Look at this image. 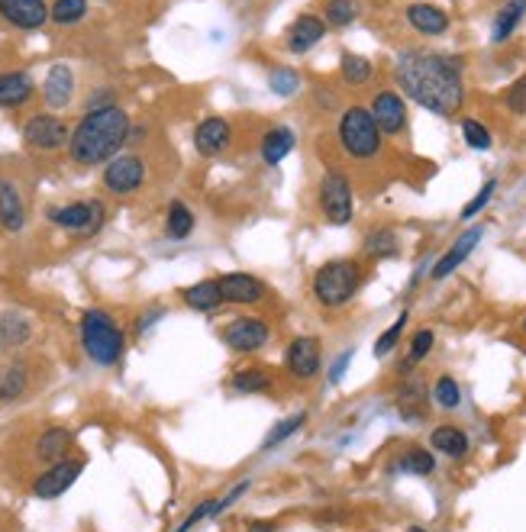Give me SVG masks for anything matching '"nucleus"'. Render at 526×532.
Masks as SVG:
<instances>
[{"instance_id":"nucleus-1","label":"nucleus","mask_w":526,"mask_h":532,"mask_svg":"<svg viewBox=\"0 0 526 532\" xmlns=\"http://www.w3.org/2000/svg\"><path fill=\"white\" fill-rule=\"evenodd\" d=\"M394 81L407 98L437 117H452L465 104L462 59L427 49H404L394 61Z\"/></svg>"},{"instance_id":"nucleus-2","label":"nucleus","mask_w":526,"mask_h":532,"mask_svg":"<svg viewBox=\"0 0 526 532\" xmlns=\"http://www.w3.org/2000/svg\"><path fill=\"white\" fill-rule=\"evenodd\" d=\"M129 143V113L123 107L110 104L100 110H88L75 129H71V143L68 155L81 168L104 165L117 152Z\"/></svg>"},{"instance_id":"nucleus-24","label":"nucleus","mask_w":526,"mask_h":532,"mask_svg":"<svg viewBox=\"0 0 526 532\" xmlns=\"http://www.w3.org/2000/svg\"><path fill=\"white\" fill-rule=\"evenodd\" d=\"M181 300H184L191 310H197V313H211V310L223 307V294H220L217 277H207V281H197V285L184 287V291H181Z\"/></svg>"},{"instance_id":"nucleus-35","label":"nucleus","mask_w":526,"mask_h":532,"mask_svg":"<svg viewBox=\"0 0 526 532\" xmlns=\"http://www.w3.org/2000/svg\"><path fill=\"white\" fill-rule=\"evenodd\" d=\"M88 16V0H55L49 7V20L59 26H75Z\"/></svg>"},{"instance_id":"nucleus-21","label":"nucleus","mask_w":526,"mask_h":532,"mask_svg":"<svg viewBox=\"0 0 526 532\" xmlns=\"http://www.w3.org/2000/svg\"><path fill=\"white\" fill-rule=\"evenodd\" d=\"M407 23L420 36H443L449 30V14L443 7H437V4H410L407 7Z\"/></svg>"},{"instance_id":"nucleus-12","label":"nucleus","mask_w":526,"mask_h":532,"mask_svg":"<svg viewBox=\"0 0 526 532\" xmlns=\"http://www.w3.org/2000/svg\"><path fill=\"white\" fill-rule=\"evenodd\" d=\"M285 368L291 371V378L297 381H314L324 368V345L316 336H297L291 339L285 352Z\"/></svg>"},{"instance_id":"nucleus-28","label":"nucleus","mask_w":526,"mask_h":532,"mask_svg":"<svg viewBox=\"0 0 526 532\" xmlns=\"http://www.w3.org/2000/svg\"><path fill=\"white\" fill-rule=\"evenodd\" d=\"M400 252V242H398V233L394 229H371V233H365V239H362V256L371 258V262H384V258H394Z\"/></svg>"},{"instance_id":"nucleus-49","label":"nucleus","mask_w":526,"mask_h":532,"mask_svg":"<svg viewBox=\"0 0 526 532\" xmlns=\"http://www.w3.org/2000/svg\"><path fill=\"white\" fill-rule=\"evenodd\" d=\"M520 330H523V336H526V316H523V320H520Z\"/></svg>"},{"instance_id":"nucleus-18","label":"nucleus","mask_w":526,"mask_h":532,"mask_svg":"<svg viewBox=\"0 0 526 532\" xmlns=\"http://www.w3.org/2000/svg\"><path fill=\"white\" fill-rule=\"evenodd\" d=\"M0 16L16 30H39L49 23L45 0H0Z\"/></svg>"},{"instance_id":"nucleus-25","label":"nucleus","mask_w":526,"mask_h":532,"mask_svg":"<svg viewBox=\"0 0 526 532\" xmlns=\"http://www.w3.org/2000/svg\"><path fill=\"white\" fill-rule=\"evenodd\" d=\"M523 16H526V0H507L504 7L497 10V16H494V26H491V42L504 45L507 39L517 33V26L523 23Z\"/></svg>"},{"instance_id":"nucleus-39","label":"nucleus","mask_w":526,"mask_h":532,"mask_svg":"<svg viewBox=\"0 0 526 532\" xmlns=\"http://www.w3.org/2000/svg\"><path fill=\"white\" fill-rule=\"evenodd\" d=\"M433 400H437V406H443V410H456V406L462 404V390L459 384H456V378L443 375L437 384H433Z\"/></svg>"},{"instance_id":"nucleus-33","label":"nucleus","mask_w":526,"mask_h":532,"mask_svg":"<svg viewBox=\"0 0 526 532\" xmlns=\"http://www.w3.org/2000/svg\"><path fill=\"white\" fill-rule=\"evenodd\" d=\"M324 20H326V26H333V30H343V26L359 20V0H326Z\"/></svg>"},{"instance_id":"nucleus-20","label":"nucleus","mask_w":526,"mask_h":532,"mask_svg":"<svg viewBox=\"0 0 526 532\" xmlns=\"http://www.w3.org/2000/svg\"><path fill=\"white\" fill-rule=\"evenodd\" d=\"M294 145H297V135H294V129L287 126H268L262 133V143H258V152H262V162L265 165H281L287 155L294 152Z\"/></svg>"},{"instance_id":"nucleus-38","label":"nucleus","mask_w":526,"mask_h":532,"mask_svg":"<svg viewBox=\"0 0 526 532\" xmlns=\"http://www.w3.org/2000/svg\"><path fill=\"white\" fill-rule=\"evenodd\" d=\"M304 423H307V413H294V416H287V420H281L278 426L271 429L268 435H265V443H262V449L265 452H271V449H278L285 439H291L297 429H304Z\"/></svg>"},{"instance_id":"nucleus-14","label":"nucleus","mask_w":526,"mask_h":532,"mask_svg":"<svg viewBox=\"0 0 526 532\" xmlns=\"http://www.w3.org/2000/svg\"><path fill=\"white\" fill-rule=\"evenodd\" d=\"M81 471H84V462H78V458H71V462H68V458L65 462H55L49 471L36 478L33 494H36L39 500H55V497H61L71 484H75Z\"/></svg>"},{"instance_id":"nucleus-37","label":"nucleus","mask_w":526,"mask_h":532,"mask_svg":"<svg viewBox=\"0 0 526 532\" xmlns=\"http://www.w3.org/2000/svg\"><path fill=\"white\" fill-rule=\"evenodd\" d=\"M23 390H26V368L23 365H10L0 371V400L7 404V400L23 397Z\"/></svg>"},{"instance_id":"nucleus-36","label":"nucleus","mask_w":526,"mask_h":532,"mask_svg":"<svg viewBox=\"0 0 526 532\" xmlns=\"http://www.w3.org/2000/svg\"><path fill=\"white\" fill-rule=\"evenodd\" d=\"M398 468L404 474H433V468H437V458H433V452L429 449H420V445H414V449H407L404 455H400Z\"/></svg>"},{"instance_id":"nucleus-4","label":"nucleus","mask_w":526,"mask_h":532,"mask_svg":"<svg viewBox=\"0 0 526 532\" xmlns=\"http://www.w3.org/2000/svg\"><path fill=\"white\" fill-rule=\"evenodd\" d=\"M336 139H339V149L346 152L352 162H371L384 149V133L378 129L375 117H371L369 107H359V104L346 107V110L339 113Z\"/></svg>"},{"instance_id":"nucleus-16","label":"nucleus","mask_w":526,"mask_h":532,"mask_svg":"<svg viewBox=\"0 0 526 532\" xmlns=\"http://www.w3.org/2000/svg\"><path fill=\"white\" fill-rule=\"evenodd\" d=\"M326 36V20L324 16H316V14H301L297 20L287 26L285 33V45H287V52L291 55H304L310 52L316 42H324Z\"/></svg>"},{"instance_id":"nucleus-3","label":"nucleus","mask_w":526,"mask_h":532,"mask_svg":"<svg viewBox=\"0 0 526 532\" xmlns=\"http://www.w3.org/2000/svg\"><path fill=\"white\" fill-rule=\"evenodd\" d=\"M365 285V265L359 258H333L310 277V294L324 310H343L355 300Z\"/></svg>"},{"instance_id":"nucleus-8","label":"nucleus","mask_w":526,"mask_h":532,"mask_svg":"<svg viewBox=\"0 0 526 532\" xmlns=\"http://www.w3.org/2000/svg\"><path fill=\"white\" fill-rule=\"evenodd\" d=\"M23 143L36 152H59L61 145L71 143V129L55 113H36L23 123Z\"/></svg>"},{"instance_id":"nucleus-10","label":"nucleus","mask_w":526,"mask_h":532,"mask_svg":"<svg viewBox=\"0 0 526 532\" xmlns=\"http://www.w3.org/2000/svg\"><path fill=\"white\" fill-rule=\"evenodd\" d=\"M271 339V326L262 316H236L223 326V342L240 355L258 352Z\"/></svg>"},{"instance_id":"nucleus-11","label":"nucleus","mask_w":526,"mask_h":532,"mask_svg":"<svg viewBox=\"0 0 526 532\" xmlns=\"http://www.w3.org/2000/svg\"><path fill=\"white\" fill-rule=\"evenodd\" d=\"M146 184V162L139 155H117L104 165V188L117 197H129Z\"/></svg>"},{"instance_id":"nucleus-43","label":"nucleus","mask_w":526,"mask_h":532,"mask_svg":"<svg viewBox=\"0 0 526 532\" xmlns=\"http://www.w3.org/2000/svg\"><path fill=\"white\" fill-rule=\"evenodd\" d=\"M494 191H497V181H494V178H491V181H484V184H482V191H478V194H474L472 201H468L465 207H462V217H459V219H465V223H468V219H474V217H478V213H482L484 207H488V203L494 201Z\"/></svg>"},{"instance_id":"nucleus-46","label":"nucleus","mask_w":526,"mask_h":532,"mask_svg":"<svg viewBox=\"0 0 526 532\" xmlns=\"http://www.w3.org/2000/svg\"><path fill=\"white\" fill-rule=\"evenodd\" d=\"M349 361H352V349H346V352H343V355L336 359V365H333V371H330L333 381H339V378H343V371H346Z\"/></svg>"},{"instance_id":"nucleus-40","label":"nucleus","mask_w":526,"mask_h":532,"mask_svg":"<svg viewBox=\"0 0 526 532\" xmlns=\"http://www.w3.org/2000/svg\"><path fill=\"white\" fill-rule=\"evenodd\" d=\"M407 320H410V313H400L398 320H394V326L391 330H384L381 336H378V342H375V359H384V355H391L394 349H398V342H400V336H404V326H407Z\"/></svg>"},{"instance_id":"nucleus-6","label":"nucleus","mask_w":526,"mask_h":532,"mask_svg":"<svg viewBox=\"0 0 526 532\" xmlns=\"http://www.w3.org/2000/svg\"><path fill=\"white\" fill-rule=\"evenodd\" d=\"M316 210L330 226H349L355 217V191L346 172L326 168L316 184Z\"/></svg>"},{"instance_id":"nucleus-41","label":"nucleus","mask_w":526,"mask_h":532,"mask_svg":"<svg viewBox=\"0 0 526 532\" xmlns=\"http://www.w3.org/2000/svg\"><path fill=\"white\" fill-rule=\"evenodd\" d=\"M462 135H465L468 149H474V152H488L491 145H494V139H491V129L484 126V123H478V120H462Z\"/></svg>"},{"instance_id":"nucleus-5","label":"nucleus","mask_w":526,"mask_h":532,"mask_svg":"<svg viewBox=\"0 0 526 532\" xmlns=\"http://www.w3.org/2000/svg\"><path fill=\"white\" fill-rule=\"evenodd\" d=\"M81 345L90 361L110 368L123 359L127 336H123L120 322L113 320L107 310H88V313L81 316Z\"/></svg>"},{"instance_id":"nucleus-31","label":"nucleus","mask_w":526,"mask_h":532,"mask_svg":"<svg viewBox=\"0 0 526 532\" xmlns=\"http://www.w3.org/2000/svg\"><path fill=\"white\" fill-rule=\"evenodd\" d=\"M230 384H233L236 394H246V397H252V394H268V390H271V375L265 371V368L249 365V368H240Z\"/></svg>"},{"instance_id":"nucleus-50","label":"nucleus","mask_w":526,"mask_h":532,"mask_svg":"<svg viewBox=\"0 0 526 532\" xmlns=\"http://www.w3.org/2000/svg\"><path fill=\"white\" fill-rule=\"evenodd\" d=\"M0 349H4V342H0Z\"/></svg>"},{"instance_id":"nucleus-29","label":"nucleus","mask_w":526,"mask_h":532,"mask_svg":"<svg viewBox=\"0 0 526 532\" xmlns=\"http://www.w3.org/2000/svg\"><path fill=\"white\" fill-rule=\"evenodd\" d=\"M371 75H375V65H371L365 55H355V52L339 55V78H343L349 88H362V84H369Z\"/></svg>"},{"instance_id":"nucleus-15","label":"nucleus","mask_w":526,"mask_h":532,"mask_svg":"<svg viewBox=\"0 0 526 532\" xmlns=\"http://www.w3.org/2000/svg\"><path fill=\"white\" fill-rule=\"evenodd\" d=\"M233 145V123L223 120V117H207V120L197 123L194 129V149L203 158H217Z\"/></svg>"},{"instance_id":"nucleus-17","label":"nucleus","mask_w":526,"mask_h":532,"mask_svg":"<svg viewBox=\"0 0 526 532\" xmlns=\"http://www.w3.org/2000/svg\"><path fill=\"white\" fill-rule=\"evenodd\" d=\"M482 236H484V226H472L468 233H462L459 239H456L449 248H446V256L439 258L437 265H433V271H429V277H433V281H446V277H449L452 271L462 268V265H465V258L474 252V246L482 242Z\"/></svg>"},{"instance_id":"nucleus-48","label":"nucleus","mask_w":526,"mask_h":532,"mask_svg":"<svg viewBox=\"0 0 526 532\" xmlns=\"http://www.w3.org/2000/svg\"><path fill=\"white\" fill-rule=\"evenodd\" d=\"M407 532H429V529H423V526H410Z\"/></svg>"},{"instance_id":"nucleus-26","label":"nucleus","mask_w":526,"mask_h":532,"mask_svg":"<svg viewBox=\"0 0 526 532\" xmlns=\"http://www.w3.org/2000/svg\"><path fill=\"white\" fill-rule=\"evenodd\" d=\"M429 445L446 458H465L468 449H472L465 429H459V426H437L429 433Z\"/></svg>"},{"instance_id":"nucleus-9","label":"nucleus","mask_w":526,"mask_h":532,"mask_svg":"<svg viewBox=\"0 0 526 532\" xmlns=\"http://www.w3.org/2000/svg\"><path fill=\"white\" fill-rule=\"evenodd\" d=\"M223 303H236V307H258L271 297V287L262 277L249 275V271H230V275L217 277Z\"/></svg>"},{"instance_id":"nucleus-47","label":"nucleus","mask_w":526,"mask_h":532,"mask_svg":"<svg viewBox=\"0 0 526 532\" xmlns=\"http://www.w3.org/2000/svg\"><path fill=\"white\" fill-rule=\"evenodd\" d=\"M249 532H275V523H256Z\"/></svg>"},{"instance_id":"nucleus-45","label":"nucleus","mask_w":526,"mask_h":532,"mask_svg":"<svg viewBox=\"0 0 526 532\" xmlns=\"http://www.w3.org/2000/svg\"><path fill=\"white\" fill-rule=\"evenodd\" d=\"M249 490V481H240V484H236L233 490H230V494L223 497V500H217V513H223V510H230V507H233L236 500H240L242 494H246Z\"/></svg>"},{"instance_id":"nucleus-34","label":"nucleus","mask_w":526,"mask_h":532,"mask_svg":"<svg viewBox=\"0 0 526 532\" xmlns=\"http://www.w3.org/2000/svg\"><path fill=\"white\" fill-rule=\"evenodd\" d=\"M301 88H304V81H301V75H297L294 68L278 65L268 75V90L275 94V98H294V94H297Z\"/></svg>"},{"instance_id":"nucleus-27","label":"nucleus","mask_w":526,"mask_h":532,"mask_svg":"<svg viewBox=\"0 0 526 532\" xmlns=\"http://www.w3.org/2000/svg\"><path fill=\"white\" fill-rule=\"evenodd\" d=\"M68 445H71V433H68V429H61V426L45 429V433L39 435V443H36V458L39 462H45V465L65 462Z\"/></svg>"},{"instance_id":"nucleus-23","label":"nucleus","mask_w":526,"mask_h":532,"mask_svg":"<svg viewBox=\"0 0 526 532\" xmlns=\"http://www.w3.org/2000/svg\"><path fill=\"white\" fill-rule=\"evenodd\" d=\"M33 90H36V84L26 71H7V75H0V107L16 110L33 98Z\"/></svg>"},{"instance_id":"nucleus-7","label":"nucleus","mask_w":526,"mask_h":532,"mask_svg":"<svg viewBox=\"0 0 526 532\" xmlns=\"http://www.w3.org/2000/svg\"><path fill=\"white\" fill-rule=\"evenodd\" d=\"M45 217H49V223L88 239V236H94L104 226L107 207L100 201H75V203H65V207H49Z\"/></svg>"},{"instance_id":"nucleus-19","label":"nucleus","mask_w":526,"mask_h":532,"mask_svg":"<svg viewBox=\"0 0 526 532\" xmlns=\"http://www.w3.org/2000/svg\"><path fill=\"white\" fill-rule=\"evenodd\" d=\"M42 100L52 110H65L71 100H75V71L65 65V61H55L49 68V75L42 81Z\"/></svg>"},{"instance_id":"nucleus-22","label":"nucleus","mask_w":526,"mask_h":532,"mask_svg":"<svg viewBox=\"0 0 526 532\" xmlns=\"http://www.w3.org/2000/svg\"><path fill=\"white\" fill-rule=\"evenodd\" d=\"M23 226H26V203H23L16 184L0 181V229L20 233Z\"/></svg>"},{"instance_id":"nucleus-13","label":"nucleus","mask_w":526,"mask_h":532,"mask_svg":"<svg viewBox=\"0 0 526 532\" xmlns=\"http://www.w3.org/2000/svg\"><path fill=\"white\" fill-rule=\"evenodd\" d=\"M369 110L384 135H400L407 129V104L398 90H378Z\"/></svg>"},{"instance_id":"nucleus-44","label":"nucleus","mask_w":526,"mask_h":532,"mask_svg":"<svg viewBox=\"0 0 526 532\" xmlns=\"http://www.w3.org/2000/svg\"><path fill=\"white\" fill-rule=\"evenodd\" d=\"M504 104H507V110H511V113L523 117V113H526V75H520L517 81H513L511 88H507Z\"/></svg>"},{"instance_id":"nucleus-30","label":"nucleus","mask_w":526,"mask_h":532,"mask_svg":"<svg viewBox=\"0 0 526 532\" xmlns=\"http://www.w3.org/2000/svg\"><path fill=\"white\" fill-rule=\"evenodd\" d=\"M194 226H197V217H194V210H191L188 203H181V201L168 203V213H165L168 239H188V236L194 233Z\"/></svg>"},{"instance_id":"nucleus-42","label":"nucleus","mask_w":526,"mask_h":532,"mask_svg":"<svg viewBox=\"0 0 526 532\" xmlns=\"http://www.w3.org/2000/svg\"><path fill=\"white\" fill-rule=\"evenodd\" d=\"M433 342H437V332L433 330H420L414 339H410V349H407V361H404V368H410V365H420L423 359H427L429 352H433Z\"/></svg>"},{"instance_id":"nucleus-32","label":"nucleus","mask_w":526,"mask_h":532,"mask_svg":"<svg viewBox=\"0 0 526 532\" xmlns=\"http://www.w3.org/2000/svg\"><path fill=\"white\" fill-rule=\"evenodd\" d=\"M30 336H33V326L23 313L7 310V313L0 316V342L4 345H26Z\"/></svg>"}]
</instances>
